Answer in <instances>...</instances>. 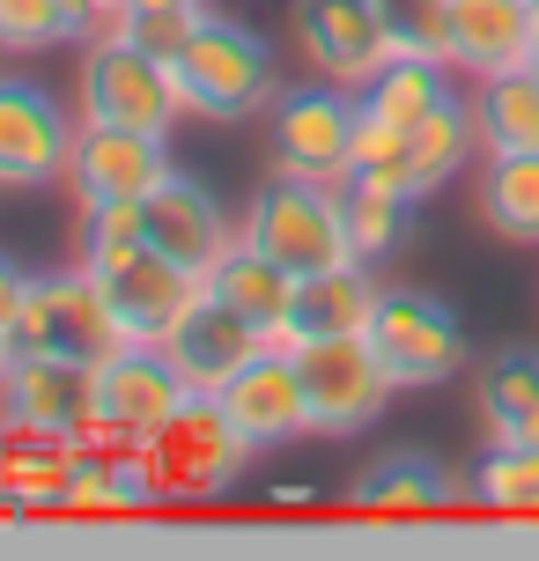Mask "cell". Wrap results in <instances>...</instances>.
Segmentation results:
<instances>
[{"label":"cell","instance_id":"3","mask_svg":"<svg viewBox=\"0 0 539 561\" xmlns=\"http://www.w3.org/2000/svg\"><path fill=\"white\" fill-rule=\"evenodd\" d=\"M252 458L259 450L222 421L215 399H185L163 428L141 436V473L156 488V510L163 503H215V495H229L244 480Z\"/></svg>","mask_w":539,"mask_h":561},{"label":"cell","instance_id":"4","mask_svg":"<svg viewBox=\"0 0 539 561\" xmlns=\"http://www.w3.org/2000/svg\"><path fill=\"white\" fill-rule=\"evenodd\" d=\"M74 112L89 126H134V134H163L185 118L171 82V59L134 45V37H89L82 75H74Z\"/></svg>","mask_w":539,"mask_h":561},{"label":"cell","instance_id":"17","mask_svg":"<svg viewBox=\"0 0 539 561\" xmlns=\"http://www.w3.org/2000/svg\"><path fill=\"white\" fill-rule=\"evenodd\" d=\"M444 67L466 82L532 67V0H444Z\"/></svg>","mask_w":539,"mask_h":561},{"label":"cell","instance_id":"8","mask_svg":"<svg viewBox=\"0 0 539 561\" xmlns=\"http://www.w3.org/2000/svg\"><path fill=\"white\" fill-rule=\"evenodd\" d=\"M355 126H363V96L341 82H303L274 96V170L288 178H325L347 185L355 178Z\"/></svg>","mask_w":539,"mask_h":561},{"label":"cell","instance_id":"18","mask_svg":"<svg viewBox=\"0 0 539 561\" xmlns=\"http://www.w3.org/2000/svg\"><path fill=\"white\" fill-rule=\"evenodd\" d=\"M0 421H30V428H67L82 436L96 421V363H67V355H8L0 377Z\"/></svg>","mask_w":539,"mask_h":561},{"label":"cell","instance_id":"23","mask_svg":"<svg viewBox=\"0 0 539 561\" xmlns=\"http://www.w3.org/2000/svg\"><path fill=\"white\" fill-rule=\"evenodd\" d=\"M458 503H466V488L444 480V466L422 450L377 458V473L347 495V510H363V517H428V510H458Z\"/></svg>","mask_w":539,"mask_h":561},{"label":"cell","instance_id":"1","mask_svg":"<svg viewBox=\"0 0 539 561\" xmlns=\"http://www.w3.org/2000/svg\"><path fill=\"white\" fill-rule=\"evenodd\" d=\"M171 82H177L185 118H215V126H229V118L274 112L282 67H274V45H266L252 23L207 8V15L193 23V37L171 53Z\"/></svg>","mask_w":539,"mask_h":561},{"label":"cell","instance_id":"9","mask_svg":"<svg viewBox=\"0 0 539 561\" xmlns=\"http://www.w3.org/2000/svg\"><path fill=\"white\" fill-rule=\"evenodd\" d=\"M296 53L311 75L363 89L385 59H399V8L392 0H296Z\"/></svg>","mask_w":539,"mask_h":561},{"label":"cell","instance_id":"16","mask_svg":"<svg viewBox=\"0 0 539 561\" xmlns=\"http://www.w3.org/2000/svg\"><path fill=\"white\" fill-rule=\"evenodd\" d=\"M215 407H222V421L244 436L252 450H288L296 436H311V399H303V369H296V355H259V363H244L237 377H229L222 392H215Z\"/></svg>","mask_w":539,"mask_h":561},{"label":"cell","instance_id":"33","mask_svg":"<svg viewBox=\"0 0 539 561\" xmlns=\"http://www.w3.org/2000/svg\"><path fill=\"white\" fill-rule=\"evenodd\" d=\"M0 525H23V510H15V495H8V480H0Z\"/></svg>","mask_w":539,"mask_h":561},{"label":"cell","instance_id":"37","mask_svg":"<svg viewBox=\"0 0 539 561\" xmlns=\"http://www.w3.org/2000/svg\"><path fill=\"white\" fill-rule=\"evenodd\" d=\"M0 377H8V340H0Z\"/></svg>","mask_w":539,"mask_h":561},{"label":"cell","instance_id":"24","mask_svg":"<svg viewBox=\"0 0 539 561\" xmlns=\"http://www.w3.org/2000/svg\"><path fill=\"white\" fill-rule=\"evenodd\" d=\"M355 96H363L369 118H385V126L406 134V126H422L444 96H458V75L444 67V59H428V53H399V59H385Z\"/></svg>","mask_w":539,"mask_h":561},{"label":"cell","instance_id":"35","mask_svg":"<svg viewBox=\"0 0 539 561\" xmlns=\"http://www.w3.org/2000/svg\"><path fill=\"white\" fill-rule=\"evenodd\" d=\"M532 67H539V0H532Z\"/></svg>","mask_w":539,"mask_h":561},{"label":"cell","instance_id":"10","mask_svg":"<svg viewBox=\"0 0 539 561\" xmlns=\"http://www.w3.org/2000/svg\"><path fill=\"white\" fill-rule=\"evenodd\" d=\"M82 266H89V280L104 288V304H112V318H118V333L126 340H156L177 325V310L193 304L207 280L199 274H185L177 259H163L156 244H118V252H82Z\"/></svg>","mask_w":539,"mask_h":561},{"label":"cell","instance_id":"36","mask_svg":"<svg viewBox=\"0 0 539 561\" xmlns=\"http://www.w3.org/2000/svg\"><path fill=\"white\" fill-rule=\"evenodd\" d=\"M82 8H89V15H96V8H112V0H82Z\"/></svg>","mask_w":539,"mask_h":561},{"label":"cell","instance_id":"6","mask_svg":"<svg viewBox=\"0 0 539 561\" xmlns=\"http://www.w3.org/2000/svg\"><path fill=\"white\" fill-rule=\"evenodd\" d=\"M126 333H118L104 288L89 280V266L67 274H30L23 318L8 333V355H67V363H112Z\"/></svg>","mask_w":539,"mask_h":561},{"label":"cell","instance_id":"29","mask_svg":"<svg viewBox=\"0 0 539 561\" xmlns=\"http://www.w3.org/2000/svg\"><path fill=\"white\" fill-rule=\"evenodd\" d=\"M82 0H0V53H53V45H82Z\"/></svg>","mask_w":539,"mask_h":561},{"label":"cell","instance_id":"14","mask_svg":"<svg viewBox=\"0 0 539 561\" xmlns=\"http://www.w3.org/2000/svg\"><path fill=\"white\" fill-rule=\"evenodd\" d=\"M141 215H148V244H156L163 259H177L185 274H199V280H207L229 252H237V244H244L237 215H229L199 178H185V170H171V178L141 199Z\"/></svg>","mask_w":539,"mask_h":561},{"label":"cell","instance_id":"12","mask_svg":"<svg viewBox=\"0 0 539 561\" xmlns=\"http://www.w3.org/2000/svg\"><path fill=\"white\" fill-rule=\"evenodd\" d=\"M82 112H67L45 82L0 75V185H53L67 178Z\"/></svg>","mask_w":539,"mask_h":561},{"label":"cell","instance_id":"19","mask_svg":"<svg viewBox=\"0 0 539 561\" xmlns=\"http://www.w3.org/2000/svg\"><path fill=\"white\" fill-rule=\"evenodd\" d=\"M82 473V436L67 428H30V421H0V480L23 517H67Z\"/></svg>","mask_w":539,"mask_h":561},{"label":"cell","instance_id":"27","mask_svg":"<svg viewBox=\"0 0 539 561\" xmlns=\"http://www.w3.org/2000/svg\"><path fill=\"white\" fill-rule=\"evenodd\" d=\"M347 237H355V259L363 266L392 259L414 237V193L377 185V178H347Z\"/></svg>","mask_w":539,"mask_h":561},{"label":"cell","instance_id":"34","mask_svg":"<svg viewBox=\"0 0 539 561\" xmlns=\"http://www.w3.org/2000/svg\"><path fill=\"white\" fill-rule=\"evenodd\" d=\"M141 8H207V0H141Z\"/></svg>","mask_w":539,"mask_h":561},{"label":"cell","instance_id":"28","mask_svg":"<svg viewBox=\"0 0 539 561\" xmlns=\"http://www.w3.org/2000/svg\"><path fill=\"white\" fill-rule=\"evenodd\" d=\"M377 288H385V280L369 274V266H341V274L303 280V304H296L303 340L311 333H363L369 310H377Z\"/></svg>","mask_w":539,"mask_h":561},{"label":"cell","instance_id":"15","mask_svg":"<svg viewBox=\"0 0 539 561\" xmlns=\"http://www.w3.org/2000/svg\"><path fill=\"white\" fill-rule=\"evenodd\" d=\"M156 347L177 363V377H185L199 399H215L244 363H259V355H266V333H259L244 310H229L215 288H199V296L177 310V325L156 340Z\"/></svg>","mask_w":539,"mask_h":561},{"label":"cell","instance_id":"25","mask_svg":"<svg viewBox=\"0 0 539 561\" xmlns=\"http://www.w3.org/2000/svg\"><path fill=\"white\" fill-rule=\"evenodd\" d=\"M473 207L503 244H539V148L525 156H481Z\"/></svg>","mask_w":539,"mask_h":561},{"label":"cell","instance_id":"32","mask_svg":"<svg viewBox=\"0 0 539 561\" xmlns=\"http://www.w3.org/2000/svg\"><path fill=\"white\" fill-rule=\"evenodd\" d=\"M266 503H274V510H311V503H318V488L288 480V488H266Z\"/></svg>","mask_w":539,"mask_h":561},{"label":"cell","instance_id":"21","mask_svg":"<svg viewBox=\"0 0 539 561\" xmlns=\"http://www.w3.org/2000/svg\"><path fill=\"white\" fill-rule=\"evenodd\" d=\"M458 170H481V126H473V96H444L422 126H406V193L428 199L444 193Z\"/></svg>","mask_w":539,"mask_h":561},{"label":"cell","instance_id":"31","mask_svg":"<svg viewBox=\"0 0 539 561\" xmlns=\"http://www.w3.org/2000/svg\"><path fill=\"white\" fill-rule=\"evenodd\" d=\"M23 296H30V266H15V259L0 252V340L15 333V318H23Z\"/></svg>","mask_w":539,"mask_h":561},{"label":"cell","instance_id":"13","mask_svg":"<svg viewBox=\"0 0 539 561\" xmlns=\"http://www.w3.org/2000/svg\"><path fill=\"white\" fill-rule=\"evenodd\" d=\"M171 178V140L163 134H134V126H89L74 134V156H67V193L74 207H126V199H148Z\"/></svg>","mask_w":539,"mask_h":561},{"label":"cell","instance_id":"7","mask_svg":"<svg viewBox=\"0 0 539 561\" xmlns=\"http://www.w3.org/2000/svg\"><path fill=\"white\" fill-rule=\"evenodd\" d=\"M363 333L399 392H436L466 369V325L428 288H377V310H369Z\"/></svg>","mask_w":539,"mask_h":561},{"label":"cell","instance_id":"2","mask_svg":"<svg viewBox=\"0 0 539 561\" xmlns=\"http://www.w3.org/2000/svg\"><path fill=\"white\" fill-rule=\"evenodd\" d=\"M237 229H244L252 252L282 259L296 280L363 266L355 259V237H347V185H325V178H288V170H274L252 193V207L237 215Z\"/></svg>","mask_w":539,"mask_h":561},{"label":"cell","instance_id":"5","mask_svg":"<svg viewBox=\"0 0 539 561\" xmlns=\"http://www.w3.org/2000/svg\"><path fill=\"white\" fill-rule=\"evenodd\" d=\"M296 369H303V399H311V436H325V444L363 436L399 399L392 369L377 363L369 333H311L296 347Z\"/></svg>","mask_w":539,"mask_h":561},{"label":"cell","instance_id":"20","mask_svg":"<svg viewBox=\"0 0 539 561\" xmlns=\"http://www.w3.org/2000/svg\"><path fill=\"white\" fill-rule=\"evenodd\" d=\"M207 288L222 296L229 310H244L259 333H266V347L274 355H296L303 347V325H296V304H303V280L288 274L282 259H266V252H252V244H237V252L207 274Z\"/></svg>","mask_w":539,"mask_h":561},{"label":"cell","instance_id":"11","mask_svg":"<svg viewBox=\"0 0 539 561\" xmlns=\"http://www.w3.org/2000/svg\"><path fill=\"white\" fill-rule=\"evenodd\" d=\"M199 399L177 363L163 347H148V340H126L112 363H96V421H89L82 436H126V444H141L148 428H163V421Z\"/></svg>","mask_w":539,"mask_h":561},{"label":"cell","instance_id":"30","mask_svg":"<svg viewBox=\"0 0 539 561\" xmlns=\"http://www.w3.org/2000/svg\"><path fill=\"white\" fill-rule=\"evenodd\" d=\"M473 503L495 517H539V444H488Z\"/></svg>","mask_w":539,"mask_h":561},{"label":"cell","instance_id":"26","mask_svg":"<svg viewBox=\"0 0 539 561\" xmlns=\"http://www.w3.org/2000/svg\"><path fill=\"white\" fill-rule=\"evenodd\" d=\"M473 126H481V156H525V148H539V75L532 67L473 82Z\"/></svg>","mask_w":539,"mask_h":561},{"label":"cell","instance_id":"22","mask_svg":"<svg viewBox=\"0 0 539 561\" xmlns=\"http://www.w3.org/2000/svg\"><path fill=\"white\" fill-rule=\"evenodd\" d=\"M473 407H481L488 444H539V355L532 347L488 355L481 385H473Z\"/></svg>","mask_w":539,"mask_h":561}]
</instances>
